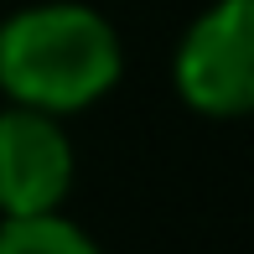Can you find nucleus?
<instances>
[{"instance_id":"nucleus-4","label":"nucleus","mask_w":254,"mask_h":254,"mask_svg":"<svg viewBox=\"0 0 254 254\" xmlns=\"http://www.w3.org/2000/svg\"><path fill=\"white\" fill-rule=\"evenodd\" d=\"M0 254H104L73 218L37 213V218H0Z\"/></svg>"},{"instance_id":"nucleus-3","label":"nucleus","mask_w":254,"mask_h":254,"mask_svg":"<svg viewBox=\"0 0 254 254\" xmlns=\"http://www.w3.org/2000/svg\"><path fill=\"white\" fill-rule=\"evenodd\" d=\"M73 187V140L57 114L0 109V218H37L57 213Z\"/></svg>"},{"instance_id":"nucleus-1","label":"nucleus","mask_w":254,"mask_h":254,"mask_svg":"<svg viewBox=\"0 0 254 254\" xmlns=\"http://www.w3.org/2000/svg\"><path fill=\"white\" fill-rule=\"evenodd\" d=\"M120 31L78 0H42L0 21V94L21 109L73 114L120 83Z\"/></svg>"},{"instance_id":"nucleus-2","label":"nucleus","mask_w":254,"mask_h":254,"mask_svg":"<svg viewBox=\"0 0 254 254\" xmlns=\"http://www.w3.org/2000/svg\"><path fill=\"white\" fill-rule=\"evenodd\" d=\"M177 94L207 120L254 104V0H213L177 42Z\"/></svg>"}]
</instances>
